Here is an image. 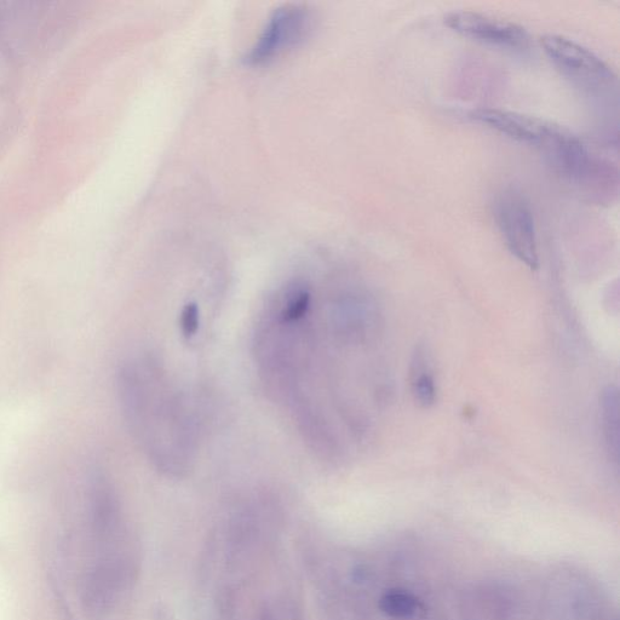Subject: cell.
Returning a JSON list of instances; mask_svg holds the SVG:
<instances>
[{"label":"cell","instance_id":"ba28073f","mask_svg":"<svg viewBox=\"0 0 620 620\" xmlns=\"http://www.w3.org/2000/svg\"><path fill=\"white\" fill-rule=\"evenodd\" d=\"M601 427L607 451L614 462L619 459V394L617 388L608 387L602 393Z\"/></svg>","mask_w":620,"mask_h":620},{"label":"cell","instance_id":"3957f363","mask_svg":"<svg viewBox=\"0 0 620 620\" xmlns=\"http://www.w3.org/2000/svg\"><path fill=\"white\" fill-rule=\"evenodd\" d=\"M541 44L561 76L583 93L600 96L616 89V73L594 51L559 34H547Z\"/></svg>","mask_w":620,"mask_h":620},{"label":"cell","instance_id":"5b68a950","mask_svg":"<svg viewBox=\"0 0 620 620\" xmlns=\"http://www.w3.org/2000/svg\"><path fill=\"white\" fill-rule=\"evenodd\" d=\"M312 28V15L298 4H286L269 16L260 36L245 55L250 66L266 65L287 50L297 47Z\"/></svg>","mask_w":620,"mask_h":620},{"label":"cell","instance_id":"6da1fadb","mask_svg":"<svg viewBox=\"0 0 620 620\" xmlns=\"http://www.w3.org/2000/svg\"><path fill=\"white\" fill-rule=\"evenodd\" d=\"M369 318L343 287L296 274L269 296L257 320L258 376L308 449L325 461L341 451L338 359L364 341Z\"/></svg>","mask_w":620,"mask_h":620},{"label":"cell","instance_id":"277c9868","mask_svg":"<svg viewBox=\"0 0 620 620\" xmlns=\"http://www.w3.org/2000/svg\"><path fill=\"white\" fill-rule=\"evenodd\" d=\"M495 217L510 254L536 271L539 268L536 221L526 195L513 187L503 189L497 195Z\"/></svg>","mask_w":620,"mask_h":620},{"label":"cell","instance_id":"8992f818","mask_svg":"<svg viewBox=\"0 0 620 620\" xmlns=\"http://www.w3.org/2000/svg\"><path fill=\"white\" fill-rule=\"evenodd\" d=\"M444 22L459 36L489 47L512 51L530 47V34L525 27L478 11H453Z\"/></svg>","mask_w":620,"mask_h":620},{"label":"cell","instance_id":"9c48e42d","mask_svg":"<svg viewBox=\"0 0 620 620\" xmlns=\"http://www.w3.org/2000/svg\"><path fill=\"white\" fill-rule=\"evenodd\" d=\"M411 376L412 394L415 396L416 403L422 407L434 405L436 386L432 370H430L424 353L418 352L415 355Z\"/></svg>","mask_w":620,"mask_h":620},{"label":"cell","instance_id":"30bf717a","mask_svg":"<svg viewBox=\"0 0 620 620\" xmlns=\"http://www.w3.org/2000/svg\"><path fill=\"white\" fill-rule=\"evenodd\" d=\"M380 608L390 618L406 619L415 616L419 601L410 591L392 589L381 597Z\"/></svg>","mask_w":620,"mask_h":620},{"label":"cell","instance_id":"52a82bcc","mask_svg":"<svg viewBox=\"0 0 620 620\" xmlns=\"http://www.w3.org/2000/svg\"><path fill=\"white\" fill-rule=\"evenodd\" d=\"M470 118L510 140L525 143L541 152L560 126L548 120L497 108L476 109L470 113Z\"/></svg>","mask_w":620,"mask_h":620},{"label":"cell","instance_id":"7a4b0ae2","mask_svg":"<svg viewBox=\"0 0 620 620\" xmlns=\"http://www.w3.org/2000/svg\"><path fill=\"white\" fill-rule=\"evenodd\" d=\"M117 396L132 440L154 469L174 479L191 472L202 439L198 411L162 359L152 352L126 358Z\"/></svg>","mask_w":620,"mask_h":620}]
</instances>
